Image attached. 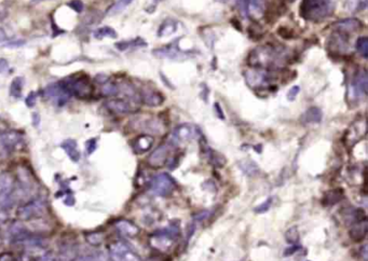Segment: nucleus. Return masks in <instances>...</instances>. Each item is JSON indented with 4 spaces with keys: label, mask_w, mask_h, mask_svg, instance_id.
<instances>
[{
    "label": "nucleus",
    "mask_w": 368,
    "mask_h": 261,
    "mask_svg": "<svg viewBox=\"0 0 368 261\" xmlns=\"http://www.w3.org/2000/svg\"><path fill=\"white\" fill-rule=\"evenodd\" d=\"M368 0H347V7L350 10H365Z\"/></svg>",
    "instance_id": "obj_37"
},
{
    "label": "nucleus",
    "mask_w": 368,
    "mask_h": 261,
    "mask_svg": "<svg viewBox=\"0 0 368 261\" xmlns=\"http://www.w3.org/2000/svg\"><path fill=\"white\" fill-rule=\"evenodd\" d=\"M146 42L141 39L137 38L135 40H131V41H122L119 43H116V47L120 50V51H126L129 48H136V47H146Z\"/></svg>",
    "instance_id": "obj_31"
},
{
    "label": "nucleus",
    "mask_w": 368,
    "mask_h": 261,
    "mask_svg": "<svg viewBox=\"0 0 368 261\" xmlns=\"http://www.w3.org/2000/svg\"><path fill=\"white\" fill-rule=\"evenodd\" d=\"M17 191L13 176L9 172L0 173V211H8L15 203Z\"/></svg>",
    "instance_id": "obj_3"
},
{
    "label": "nucleus",
    "mask_w": 368,
    "mask_h": 261,
    "mask_svg": "<svg viewBox=\"0 0 368 261\" xmlns=\"http://www.w3.org/2000/svg\"><path fill=\"white\" fill-rule=\"evenodd\" d=\"M9 68V63L6 58H0V74L5 73Z\"/></svg>",
    "instance_id": "obj_46"
},
{
    "label": "nucleus",
    "mask_w": 368,
    "mask_h": 261,
    "mask_svg": "<svg viewBox=\"0 0 368 261\" xmlns=\"http://www.w3.org/2000/svg\"><path fill=\"white\" fill-rule=\"evenodd\" d=\"M139 97H141L144 104L150 107L160 106L164 101L162 94L151 89H144L142 93H139Z\"/></svg>",
    "instance_id": "obj_17"
},
{
    "label": "nucleus",
    "mask_w": 368,
    "mask_h": 261,
    "mask_svg": "<svg viewBox=\"0 0 368 261\" xmlns=\"http://www.w3.org/2000/svg\"><path fill=\"white\" fill-rule=\"evenodd\" d=\"M117 32L116 30L111 28V27H108V26H105V27H101L99 28L98 30L95 31L94 34V37L98 38V39H102V38H117Z\"/></svg>",
    "instance_id": "obj_33"
},
{
    "label": "nucleus",
    "mask_w": 368,
    "mask_h": 261,
    "mask_svg": "<svg viewBox=\"0 0 368 261\" xmlns=\"http://www.w3.org/2000/svg\"><path fill=\"white\" fill-rule=\"evenodd\" d=\"M271 201H272V200L268 199L266 202H264V203L260 204L259 206H257V207L255 208V212H256V213H265V212L269 211V208H270V206H271Z\"/></svg>",
    "instance_id": "obj_43"
},
{
    "label": "nucleus",
    "mask_w": 368,
    "mask_h": 261,
    "mask_svg": "<svg viewBox=\"0 0 368 261\" xmlns=\"http://www.w3.org/2000/svg\"><path fill=\"white\" fill-rule=\"evenodd\" d=\"M176 29H177L176 23L172 20H166L161 24L159 30H158V36L159 37L169 36V35L174 34L175 31H176Z\"/></svg>",
    "instance_id": "obj_28"
},
{
    "label": "nucleus",
    "mask_w": 368,
    "mask_h": 261,
    "mask_svg": "<svg viewBox=\"0 0 368 261\" xmlns=\"http://www.w3.org/2000/svg\"><path fill=\"white\" fill-rule=\"evenodd\" d=\"M277 77L275 74L268 69L250 68L245 72V80L253 89H265L273 84Z\"/></svg>",
    "instance_id": "obj_6"
},
{
    "label": "nucleus",
    "mask_w": 368,
    "mask_h": 261,
    "mask_svg": "<svg viewBox=\"0 0 368 261\" xmlns=\"http://www.w3.org/2000/svg\"><path fill=\"white\" fill-rule=\"evenodd\" d=\"M46 212L47 206L43 200L35 199L17 207L15 216L21 221H32L42 218Z\"/></svg>",
    "instance_id": "obj_5"
},
{
    "label": "nucleus",
    "mask_w": 368,
    "mask_h": 261,
    "mask_svg": "<svg viewBox=\"0 0 368 261\" xmlns=\"http://www.w3.org/2000/svg\"><path fill=\"white\" fill-rule=\"evenodd\" d=\"M299 92H300V88H299V86H298V85L293 86V88H292L290 91H288V93H287V99H288V101H294V100L297 97V95H298V93H299Z\"/></svg>",
    "instance_id": "obj_44"
},
{
    "label": "nucleus",
    "mask_w": 368,
    "mask_h": 261,
    "mask_svg": "<svg viewBox=\"0 0 368 261\" xmlns=\"http://www.w3.org/2000/svg\"><path fill=\"white\" fill-rule=\"evenodd\" d=\"M23 144V137L19 132L15 130H9L0 134V148L5 151H13L17 149Z\"/></svg>",
    "instance_id": "obj_13"
},
{
    "label": "nucleus",
    "mask_w": 368,
    "mask_h": 261,
    "mask_svg": "<svg viewBox=\"0 0 368 261\" xmlns=\"http://www.w3.org/2000/svg\"><path fill=\"white\" fill-rule=\"evenodd\" d=\"M105 105H106L108 110L117 115H128L133 110L132 106H131V104L128 101L121 99L109 100L106 102Z\"/></svg>",
    "instance_id": "obj_15"
},
{
    "label": "nucleus",
    "mask_w": 368,
    "mask_h": 261,
    "mask_svg": "<svg viewBox=\"0 0 368 261\" xmlns=\"http://www.w3.org/2000/svg\"><path fill=\"white\" fill-rule=\"evenodd\" d=\"M96 148H98V141H96L95 138H91L89 141H86L85 149L87 154H92L96 150Z\"/></svg>",
    "instance_id": "obj_40"
},
{
    "label": "nucleus",
    "mask_w": 368,
    "mask_h": 261,
    "mask_svg": "<svg viewBox=\"0 0 368 261\" xmlns=\"http://www.w3.org/2000/svg\"><path fill=\"white\" fill-rule=\"evenodd\" d=\"M362 27V22L357 19H345L335 23L334 28L341 34H350L355 32Z\"/></svg>",
    "instance_id": "obj_19"
},
{
    "label": "nucleus",
    "mask_w": 368,
    "mask_h": 261,
    "mask_svg": "<svg viewBox=\"0 0 368 261\" xmlns=\"http://www.w3.org/2000/svg\"><path fill=\"white\" fill-rule=\"evenodd\" d=\"M0 261H16V260L10 254H4V255L0 256Z\"/></svg>",
    "instance_id": "obj_47"
},
{
    "label": "nucleus",
    "mask_w": 368,
    "mask_h": 261,
    "mask_svg": "<svg viewBox=\"0 0 368 261\" xmlns=\"http://www.w3.org/2000/svg\"><path fill=\"white\" fill-rule=\"evenodd\" d=\"M85 240L92 246H100L104 242V234L100 231L89 232L85 234Z\"/></svg>",
    "instance_id": "obj_32"
},
{
    "label": "nucleus",
    "mask_w": 368,
    "mask_h": 261,
    "mask_svg": "<svg viewBox=\"0 0 368 261\" xmlns=\"http://www.w3.org/2000/svg\"><path fill=\"white\" fill-rule=\"evenodd\" d=\"M65 89L71 95H75L80 100L89 99L93 93V86L90 78L86 75L72 76L65 79L63 82Z\"/></svg>",
    "instance_id": "obj_4"
},
{
    "label": "nucleus",
    "mask_w": 368,
    "mask_h": 261,
    "mask_svg": "<svg viewBox=\"0 0 368 261\" xmlns=\"http://www.w3.org/2000/svg\"><path fill=\"white\" fill-rule=\"evenodd\" d=\"M341 198H343V191H341V190H335L334 197H332L331 191H330V192H327V194H326V203L335 204V203H337L339 201Z\"/></svg>",
    "instance_id": "obj_39"
},
{
    "label": "nucleus",
    "mask_w": 368,
    "mask_h": 261,
    "mask_svg": "<svg viewBox=\"0 0 368 261\" xmlns=\"http://www.w3.org/2000/svg\"><path fill=\"white\" fill-rule=\"evenodd\" d=\"M101 93L103 96H106V97L115 96V95H117L119 93V84L112 82L108 79L106 82L101 84Z\"/></svg>",
    "instance_id": "obj_26"
},
{
    "label": "nucleus",
    "mask_w": 368,
    "mask_h": 261,
    "mask_svg": "<svg viewBox=\"0 0 368 261\" xmlns=\"http://www.w3.org/2000/svg\"><path fill=\"white\" fill-rule=\"evenodd\" d=\"M285 239L290 244H297L298 241H299V231H298L297 227H292L288 229L285 233Z\"/></svg>",
    "instance_id": "obj_38"
},
{
    "label": "nucleus",
    "mask_w": 368,
    "mask_h": 261,
    "mask_svg": "<svg viewBox=\"0 0 368 261\" xmlns=\"http://www.w3.org/2000/svg\"><path fill=\"white\" fill-rule=\"evenodd\" d=\"M245 10L247 13L255 20L261 19L265 14L264 0H245Z\"/></svg>",
    "instance_id": "obj_16"
},
{
    "label": "nucleus",
    "mask_w": 368,
    "mask_h": 261,
    "mask_svg": "<svg viewBox=\"0 0 368 261\" xmlns=\"http://www.w3.org/2000/svg\"><path fill=\"white\" fill-rule=\"evenodd\" d=\"M335 9L334 0H303L301 11L305 19L321 21L328 17Z\"/></svg>",
    "instance_id": "obj_2"
},
{
    "label": "nucleus",
    "mask_w": 368,
    "mask_h": 261,
    "mask_svg": "<svg viewBox=\"0 0 368 261\" xmlns=\"http://www.w3.org/2000/svg\"><path fill=\"white\" fill-rule=\"evenodd\" d=\"M132 3H133V0H117V3L110 8L108 13L111 15L117 14V13L121 12L122 10H125V9Z\"/></svg>",
    "instance_id": "obj_36"
},
{
    "label": "nucleus",
    "mask_w": 368,
    "mask_h": 261,
    "mask_svg": "<svg viewBox=\"0 0 368 261\" xmlns=\"http://www.w3.org/2000/svg\"><path fill=\"white\" fill-rule=\"evenodd\" d=\"M322 117H323V114H322V110L320 108L311 107L302 115L301 121L305 124L319 123V122H321Z\"/></svg>",
    "instance_id": "obj_25"
},
{
    "label": "nucleus",
    "mask_w": 368,
    "mask_h": 261,
    "mask_svg": "<svg viewBox=\"0 0 368 261\" xmlns=\"http://www.w3.org/2000/svg\"><path fill=\"white\" fill-rule=\"evenodd\" d=\"M366 234H367V221L365 218L354 222L352 224L351 229H350V237L356 242L364 240Z\"/></svg>",
    "instance_id": "obj_23"
},
{
    "label": "nucleus",
    "mask_w": 368,
    "mask_h": 261,
    "mask_svg": "<svg viewBox=\"0 0 368 261\" xmlns=\"http://www.w3.org/2000/svg\"><path fill=\"white\" fill-rule=\"evenodd\" d=\"M73 261H107V256L103 251H95V253L79 255Z\"/></svg>",
    "instance_id": "obj_30"
},
{
    "label": "nucleus",
    "mask_w": 368,
    "mask_h": 261,
    "mask_svg": "<svg viewBox=\"0 0 368 261\" xmlns=\"http://www.w3.org/2000/svg\"><path fill=\"white\" fill-rule=\"evenodd\" d=\"M197 134V128L190 124L183 123L176 126L173 130V139L175 142L179 143H186L191 141Z\"/></svg>",
    "instance_id": "obj_14"
},
{
    "label": "nucleus",
    "mask_w": 368,
    "mask_h": 261,
    "mask_svg": "<svg viewBox=\"0 0 368 261\" xmlns=\"http://www.w3.org/2000/svg\"><path fill=\"white\" fill-rule=\"evenodd\" d=\"M240 168L249 176H254L255 174L258 173L257 164H255L253 161H249V160L241 161L240 162Z\"/></svg>",
    "instance_id": "obj_34"
},
{
    "label": "nucleus",
    "mask_w": 368,
    "mask_h": 261,
    "mask_svg": "<svg viewBox=\"0 0 368 261\" xmlns=\"http://www.w3.org/2000/svg\"><path fill=\"white\" fill-rule=\"evenodd\" d=\"M145 261H163V260L160 257H150V258L146 259Z\"/></svg>",
    "instance_id": "obj_51"
},
{
    "label": "nucleus",
    "mask_w": 368,
    "mask_h": 261,
    "mask_svg": "<svg viewBox=\"0 0 368 261\" xmlns=\"http://www.w3.org/2000/svg\"><path fill=\"white\" fill-rule=\"evenodd\" d=\"M154 2H155L156 4H158V3H160V2H162V0H154Z\"/></svg>",
    "instance_id": "obj_54"
},
{
    "label": "nucleus",
    "mask_w": 368,
    "mask_h": 261,
    "mask_svg": "<svg viewBox=\"0 0 368 261\" xmlns=\"http://www.w3.org/2000/svg\"><path fill=\"white\" fill-rule=\"evenodd\" d=\"M367 86H368V78L366 71H361L355 77L353 81V92L356 97L365 96L367 93Z\"/></svg>",
    "instance_id": "obj_21"
},
{
    "label": "nucleus",
    "mask_w": 368,
    "mask_h": 261,
    "mask_svg": "<svg viewBox=\"0 0 368 261\" xmlns=\"http://www.w3.org/2000/svg\"><path fill=\"white\" fill-rule=\"evenodd\" d=\"M249 65L252 68L260 69H275L282 68L288 62V53L281 47L270 45L259 46L252 50L248 57Z\"/></svg>",
    "instance_id": "obj_1"
},
{
    "label": "nucleus",
    "mask_w": 368,
    "mask_h": 261,
    "mask_svg": "<svg viewBox=\"0 0 368 261\" xmlns=\"http://www.w3.org/2000/svg\"><path fill=\"white\" fill-rule=\"evenodd\" d=\"M356 50L364 58L368 57V39L366 37H360L357 39Z\"/></svg>",
    "instance_id": "obj_35"
},
{
    "label": "nucleus",
    "mask_w": 368,
    "mask_h": 261,
    "mask_svg": "<svg viewBox=\"0 0 368 261\" xmlns=\"http://www.w3.org/2000/svg\"><path fill=\"white\" fill-rule=\"evenodd\" d=\"M43 2H48V0H30V4H33V5H38V4L43 3Z\"/></svg>",
    "instance_id": "obj_52"
},
{
    "label": "nucleus",
    "mask_w": 368,
    "mask_h": 261,
    "mask_svg": "<svg viewBox=\"0 0 368 261\" xmlns=\"http://www.w3.org/2000/svg\"><path fill=\"white\" fill-rule=\"evenodd\" d=\"M8 16V12L7 11H4V10H0V23L4 22Z\"/></svg>",
    "instance_id": "obj_49"
},
{
    "label": "nucleus",
    "mask_w": 368,
    "mask_h": 261,
    "mask_svg": "<svg viewBox=\"0 0 368 261\" xmlns=\"http://www.w3.org/2000/svg\"><path fill=\"white\" fill-rule=\"evenodd\" d=\"M150 188L155 195L166 197L171 194L175 189V181L168 174L162 173L154 177Z\"/></svg>",
    "instance_id": "obj_9"
},
{
    "label": "nucleus",
    "mask_w": 368,
    "mask_h": 261,
    "mask_svg": "<svg viewBox=\"0 0 368 261\" xmlns=\"http://www.w3.org/2000/svg\"><path fill=\"white\" fill-rule=\"evenodd\" d=\"M111 261H141V258L126 243L117 241L108 247Z\"/></svg>",
    "instance_id": "obj_8"
},
{
    "label": "nucleus",
    "mask_w": 368,
    "mask_h": 261,
    "mask_svg": "<svg viewBox=\"0 0 368 261\" xmlns=\"http://www.w3.org/2000/svg\"><path fill=\"white\" fill-rule=\"evenodd\" d=\"M64 203L67 205H74L75 204V199L73 197L69 195L67 199L64 200Z\"/></svg>",
    "instance_id": "obj_48"
},
{
    "label": "nucleus",
    "mask_w": 368,
    "mask_h": 261,
    "mask_svg": "<svg viewBox=\"0 0 368 261\" xmlns=\"http://www.w3.org/2000/svg\"><path fill=\"white\" fill-rule=\"evenodd\" d=\"M60 147L63 148L64 151L67 153V155L71 158L72 161L78 162L79 160H80L81 154H80V151L78 150L77 143H76V141H74V139H67V141L62 143Z\"/></svg>",
    "instance_id": "obj_24"
},
{
    "label": "nucleus",
    "mask_w": 368,
    "mask_h": 261,
    "mask_svg": "<svg viewBox=\"0 0 368 261\" xmlns=\"http://www.w3.org/2000/svg\"><path fill=\"white\" fill-rule=\"evenodd\" d=\"M45 94V97L49 101H53L54 103L58 104V105H64V104L68 101L69 94L63 83H52L48 85L47 88L43 91Z\"/></svg>",
    "instance_id": "obj_12"
},
{
    "label": "nucleus",
    "mask_w": 368,
    "mask_h": 261,
    "mask_svg": "<svg viewBox=\"0 0 368 261\" xmlns=\"http://www.w3.org/2000/svg\"><path fill=\"white\" fill-rule=\"evenodd\" d=\"M366 248H367L366 246L363 247V257H364V260H365V261H366Z\"/></svg>",
    "instance_id": "obj_53"
},
{
    "label": "nucleus",
    "mask_w": 368,
    "mask_h": 261,
    "mask_svg": "<svg viewBox=\"0 0 368 261\" xmlns=\"http://www.w3.org/2000/svg\"><path fill=\"white\" fill-rule=\"evenodd\" d=\"M24 43H25L24 40H13V41H10V42L6 43V46H7V47H10V48H13V47H14V48H17V47L23 46Z\"/></svg>",
    "instance_id": "obj_45"
},
{
    "label": "nucleus",
    "mask_w": 368,
    "mask_h": 261,
    "mask_svg": "<svg viewBox=\"0 0 368 261\" xmlns=\"http://www.w3.org/2000/svg\"><path fill=\"white\" fill-rule=\"evenodd\" d=\"M7 40V35L3 28H0V42H4Z\"/></svg>",
    "instance_id": "obj_50"
},
{
    "label": "nucleus",
    "mask_w": 368,
    "mask_h": 261,
    "mask_svg": "<svg viewBox=\"0 0 368 261\" xmlns=\"http://www.w3.org/2000/svg\"><path fill=\"white\" fill-rule=\"evenodd\" d=\"M205 152H206V155H207L209 162H211L214 167L223 168L226 164V159L224 158V155L216 152L215 150L211 149V148H207V150Z\"/></svg>",
    "instance_id": "obj_27"
},
{
    "label": "nucleus",
    "mask_w": 368,
    "mask_h": 261,
    "mask_svg": "<svg viewBox=\"0 0 368 261\" xmlns=\"http://www.w3.org/2000/svg\"><path fill=\"white\" fill-rule=\"evenodd\" d=\"M177 234V228L159 230L151 234L150 239H149V243H150V246L154 249L160 251V253H166V251H169L174 246Z\"/></svg>",
    "instance_id": "obj_7"
},
{
    "label": "nucleus",
    "mask_w": 368,
    "mask_h": 261,
    "mask_svg": "<svg viewBox=\"0 0 368 261\" xmlns=\"http://www.w3.org/2000/svg\"><path fill=\"white\" fill-rule=\"evenodd\" d=\"M116 228L121 236L126 238H135L138 236L139 232H141V230H139V228L134 222L127 219H121L117 221Z\"/></svg>",
    "instance_id": "obj_18"
},
{
    "label": "nucleus",
    "mask_w": 368,
    "mask_h": 261,
    "mask_svg": "<svg viewBox=\"0 0 368 261\" xmlns=\"http://www.w3.org/2000/svg\"><path fill=\"white\" fill-rule=\"evenodd\" d=\"M154 145V137L149 134H143L137 136L132 144L134 151L137 154H142L150 150V148Z\"/></svg>",
    "instance_id": "obj_20"
},
{
    "label": "nucleus",
    "mask_w": 368,
    "mask_h": 261,
    "mask_svg": "<svg viewBox=\"0 0 368 261\" xmlns=\"http://www.w3.org/2000/svg\"><path fill=\"white\" fill-rule=\"evenodd\" d=\"M69 8H72L77 13H80L83 10V4L81 0H72L71 3H68Z\"/></svg>",
    "instance_id": "obj_42"
},
{
    "label": "nucleus",
    "mask_w": 368,
    "mask_h": 261,
    "mask_svg": "<svg viewBox=\"0 0 368 261\" xmlns=\"http://www.w3.org/2000/svg\"><path fill=\"white\" fill-rule=\"evenodd\" d=\"M24 80L21 77H16L10 84V95L14 99H20L22 96Z\"/></svg>",
    "instance_id": "obj_29"
},
{
    "label": "nucleus",
    "mask_w": 368,
    "mask_h": 261,
    "mask_svg": "<svg viewBox=\"0 0 368 261\" xmlns=\"http://www.w3.org/2000/svg\"><path fill=\"white\" fill-rule=\"evenodd\" d=\"M171 147L169 145H161L150 153L148 156L147 163L152 169H160L170 161Z\"/></svg>",
    "instance_id": "obj_10"
},
{
    "label": "nucleus",
    "mask_w": 368,
    "mask_h": 261,
    "mask_svg": "<svg viewBox=\"0 0 368 261\" xmlns=\"http://www.w3.org/2000/svg\"><path fill=\"white\" fill-rule=\"evenodd\" d=\"M138 126L141 127L145 132L148 133H155V134H162L164 130V126L160 120L155 119V118H149L139 120Z\"/></svg>",
    "instance_id": "obj_22"
},
{
    "label": "nucleus",
    "mask_w": 368,
    "mask_h": 261,
    "mask_svg": "<svg viewBox=\"0 0 368 261\" xmlns=\"http://www.w3.org/2000/svg\"><path fill=\"white\" fill-rule=\"evenodd\" d=\"M152 54L158 58H169V59H179L188 56L187 52H183L178 48V40H174L162 48L155 49Z\"/></svg>",
    "instance_id": "obj_11"
},
{
    "label": "nucleus",
    "mask_w": 368,
    "mask_h": 261,
    "mask_svg": "<svg viewBox=\"0 0 368 261\" xmlns=\"http://www.w3.org/2000/svg\"><path fill=\"white\" fill-rule=\"evenodd\" d=\"M36 103H37V93L36 92H30L27 95V97H26V100H25L26 106L32 108V107H34L35 105H36Z\"/></svg>",
    "instance_id": "obj_41"
}]
</instances>
